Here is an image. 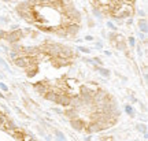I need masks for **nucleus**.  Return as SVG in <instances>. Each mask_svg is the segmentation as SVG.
<instances>
[{
	"label": "nucleus",
	"mask_w": 148,
	"mask_h": 141,
	"mask_svg": "<svg viewBox=\"0 0 148 141\" xmlns=\"http://www.w3.org/2000/svg\"><path fill=\"white\" fill-rule=\"evenodd\" d=\"M12 62H14V64H15L16 67H19V69H28V67H30V66L39 64L37 59H36L34 56H25V55H21V56H18V58H15Z\"/></svg>",
	"instance_id": "nucleus-1"
},
{
	"label": "nucleus",
	"mask_w": 148,
	"mask_h": 141,
	"mask_svg": "<svg viewBox=\"0 0 148 141\" xmlns=\"http://www.w3.org/2000/svg\"><path fill=\"white\" fill-rule=\"evenodd\" d=\"M22 39H25L24 30H21V29H15V30L7 31L4 41H7L8 44H15V43H19Z\"/></svg>",
	"instance_id": "nucleus-2"
},
{
	"label": "nucleus",
	"mask_w": 148,
	"mask_h": 141,
	"mask_svg": "<svg viewBox=\"0 0 148 141\" xmlns=\"http://www.w3.org/2000/svg\"><path fill=\"white\" fill-rule=\"evenodd\" d=\"M80 99L82 100L84 103V107H91L92 106V100H93V93L89 91V89H86L85 85H81L80 86Z\"/></svg>",
	"instance_id": "nucleus-3"
},
{
	"label": "nucleus",
	"mask_w": 148,
	"mask_h": 141,
	"mask_svg": "<svg viewBox=\"0 0 148 141\" xmlns=\"http://www.w3.org/2000/svg\"><path fill=\"white\" fill-rule=\"evenodd\" d=\"M55 104L61 106V107H63V108L70 107V94H67L66 92H61V93H58V97H56Z\"/></svg>",
	"instance_id": "nucleus-4"
},
{
	"label": "nucleus",
	"mask_w": 148,
	"mask_h": 141,
	"mask_svg": "<svg viewBox=\"0 0 148 141\" xmlns=\"http://www.w3.org/2000/svg\"><path fill=\"white\" fill-rule=\"evenodd\" d=\"M33 89H34V92H36V93H39L40 96H44V94H45L48 91L51 89V86L48 85L45 81H39V82L33 84Z\"/></svg>",
	"instance_id": "nucleus-5"
},
{
	"label": "nucleus",
	"mask_w": 148,
	"mask_h": 141,
	"mask_svg": "<svg viewBox=\"0 0 148 141\" xmlns=\"http://www.w3.org/2000/svg\"><path fill=\"white\" fill-rule=\"evenodd\" d=\"M74 56H76V54H74V51L70 47L61 45L59 52H58V58H62V59H73Z\"/></svg>",
	"instance_id": "nucleus-6"
},
{
	"label": "nucleus",
	"mask_w": 148,
	"mask_h": 141,
	"mask_svg": "<svg viewBox=\"0 0 148 141\" xmlns=\"http://www.w3.org/2000/svg\"><path fill=\"white\" fill-rule=\"evenodd\" d=\"M85 133L88 134H92V133H99V132H101L103 130V127H101V123L100 122H97V121H92L89 125L85 126Z\"/></svg>",
	"instance_id": "nucleus-7"
},
{
	"label": "nucleus",
	"mask_w": 148,
	"mask_h": 141,
	"mask_svg": "<svg viewBox=\"0 0 148 141\" xmlns=\"http://www.w3.org/2000/svg\"><path fill=\"white\" fill-rule=\"evenodd\" d=\"M70 125L71 127L74 129V130H77V132H81V130H84L86 126V122L84 119H81V118H76V119H71L70 121Z\"/></svg>",
	"instance_id": "nucleus-8"
},
{
	"label": "nucleus",
	"mask_w": 148,
	"mask_h": 141,
	"mask_svg": "<svg viewBox=\"0 0 148 141\" xmlns=\"http://www.w3.org/2000/svg\"><path fill=\"white\" fill-rule=\"evenodd\" d=\"M51 63H52V66H55L56 69H61L63 66H67V64H70L71 63V59H62V58H51L49 59Z\"/></svg>",
	"instance_id": "nucleus-9"
},
{
	"label": "nucleus",
	"mask_w": 148,
	"mask_h": 141,
	"mask_svg": "<svg viewBox=\"0 0 148 141\" xmlns=\"http://www.w3.org/2000/svg\"><path fill=\"white\" fill-rule=\"evenodd\" d=\"M80 29H81V28H80V24L66 25V33H67V37H74V36H77Z\"/></svg>",
	"instance_id": "nucleus-10"
},
{
	"label": "nucleus",
	"mask_w": 148,
	"mask_h": 141,
	"mask_svg": "<svg viewBox=\"0 0 148 141\" xmlns=\"http://www.w3.org/2000/svg\"><path fill=\"white\" fill-rule=\"evenodd\" d=\"M70 107L77 108V110H80L81 107H84V103L80 99L78 94H70Z\"/></svg>",
	"instance_id": "nucleus-11"
},
{
	"label": "nucleus",
	"mask_w": 148,
	"mask_h": 141,
	"mask_svg": "<svg viewBox=\"0 0 148 141\" xmlns=\"http://www.w3.org/2000/svg\"><path fill=\"white\" fill-rule=\"evenodd\" d=\"M78 111L77 108H73V107H66L64 108V111H63V114H64V117L69 118V119H76V118H78Z\"/></svg>",
	"instance_id": "nucleus-12"
},
{
	"label": "nucleus",
	"mask_w": 148,
	"mask_h": 141,
	"mask_svg": "<svg viewBox=\"0 0 148 141\" xmlns=\"http://www.w3.org/2000/svg\"><path fill=\"white\" fill-rule=\"evenodd\" d=\"M25 70H26V75H28L29 78H33L34 75L39 74V64L30 66V67H28V69H25Z\"/></svg>",
	"instance_id": "nucleus-13"
},
{
	"label": "nucleus",
	"mask_w": 148,
	"mask_h": 141,
	"mask_svg": "<svg viewBox=\"0 0 148 141\" xmlns=\"http://www.w3.org/2000/svg\"><path fill=\"white\" fill-rule=\"evenodd\" d=\"M56 97H58V93L55 92L52 88H51V89L48 91L47 93L44 94V99H45V100H48V102H52V103L56 102Z\"/></svg>",
	"instance_id": "nucleus-14"
},
{
	"label": "nucleus",
	"mask_w": 148,
	"mask_h": 141,
	"mask_svg": "<svg viewBox=\"0 0 148 141\" xmlns=\"http://www.w3.org/2000/svg\"><path fill=\"white\" fill-rule=\"evenodd\" d=\"M137 25H139V29H140L141 33H145V34H147V31H148L147 19H145V18H140V19H139V22H137Z\"/></svg>",
	"instance_id": "nucleus-15"
},
{
	"label": "nucleus",
	"mask_w": 148,
	"mask_h": 141,
	"mask_svg": "<svg viewBox=\"0 0 148 141\" xmlns=\"http://www.w3.org/2000/svg\"><path fill=\"white\" fill-rule=\"evenodd\" d=\"M95 69H96V71L100 74V75H103V77H106V78H109L110 77V70L109 69H106V67H103V66H95Z\"/></svg>",
	"instance_id": "nucleus-16"
},
{
	"label": "nucleus",
	"mask_w": 148,
	"mask_h": 141,
	"mask_svg": "<svg viewBox=\"0 0 148 141\" xmlns=\"http://www.w3.org/2000/svg\"><path fill=\"white\" fill-rule=\"evenodd\" d=\"M66 81V86H67V89L70 91V89H74L76 86H78L80 84H78V79L76 78H67V79H64Z\"/></svg>",
	"instance_id": "nucleus-17"
},
{
	"label": "nucleus",
	"mask_w": 148,
	"mask_h": 141,
	"mask_svg": "<svg viewBox=\"0 0 148 141\" xmlns=\"http://www.w3.org/2000/svg\"><path fill=\"white\" fill-rule=\"evenodd\" d=\"M85 88H86V89H89L92 93H95V92H96V91H97L100 86H99V84H96V82H86Z\"/></svg>",
	"instance_id": "nucleus-18"
},
{
	"label": "nucleus",
	"mask_w": 148,
	"mask_h": 141,
	"mask_svg": "<svg viewBox=\"0 0 148 141\" xmlns=\"http://www.w3.org/2000/svg\"><path fill=\"white\" fill-rule=\"evenodd\" d=\"M115 47H117L119 51H125V52L128 51V44H126L125 40H122V41H117V43H115Z\"/></svg>",
	"instance_id": "nucleus-19"
},
{
	"label": "nucleus",
	"mask_w": 148,
	"mask_h": 141,
	"mask_svg": "<svg viewBox=\"0 0 148 141\" xmlns=\"http://www.w3.org/2000/svg\"><path fill=\"white\" fill-rule=\"evenodd\" d=\"M117 31H110L109 33V40L111 41L112 45H115V43H117Z\"/></svg>",
	"instance_id": "nucleus-20"
},
{
	"label": "nucleus",
	"mask_w": 148,
	"mask_h": 141,
	"mask_svg": "<svg viewBox=\"0 0 148 141\" xmlns=\"http://www.w3.org/2000/svg\"><path fill=\"white\" fill-rule=\"evenodd\" d=\"M77 49L81 52V54H91V48H88V47H82V45H78L77 47Z\"/></svg>",
	"instance_id": "nucleus-21"
},
{
	"label": "nucleus",
	"mask_w": 148,
	"mask_h": 141,
	"mask_svg": "<svg viewBox=\"0 0 148 141\" xmlns=\"http://www.w3.org/2000/svg\"><path fill=\"white\" fill-rule=\"evenodd\" d=\"M92 12H93V15L96 16L97 19H101V18H103V14L100 12V10H99V8H95V7H93V10H92Z\"/></svg>",
	"instance_id": "nucleus-22"
},
{
	"label": "nucleus",
	"mask_w": 148,
	"mask_h": 141,
	"mask_svg": "<svg viewBox=\"0 0 148 141\" xmlns=\"http://www.w3.org/2000/svg\"><path fill=\"white\" fill-rule=\"evenodd\" d=\"M8 55H10V58H11V59L14 60L15 58H18V56H21L22 54H21V52H16V51H10V52H8Z\"/></svg>",
	"instance_id": "nucleus-23"
},
{
	"label": "nucleus",
	"mask_w": 148,
	"mask_h": 141,
	"mask_svg": "<svg viewBox=\"0 0 148 141\" xmlns=\"http://www.w3.org/2000/svg\"><path fill=\"white\" fill-rule=\"evenodd\" d=\"M125 111H126V112H128L130 117H133V115H134V110H133L129 104H126V106H125Z\"/></svg>",
	"instance_id": "nucleus-24"
},
{
	"label": "nucleus",
	"mask_w": 148,
	"mask_h": 141,
	"mask_svg": "<svg viewBox=\"0 0 148 141\" xmlns=\"http://www.w3.org/2000/svg\"><path fill=\"white\" fill-rule=\"evenodd\" d=\"M107 28H109V29H110L111 31H117V29H118L117 26L112 24V22H110V21H107Z\"/></svg>",
	"instance_id": "nucleus-25"
},
{
	"label": "nucleus",
	"mask_w": 148,
	"mask_h": 141,
	"mask_svg": "<svg viewBox=\"0 0 148 141\" xmlns=\"http://www.w3.org/2000/svg\"><path fill=\"white\" fill-rule=\"evenodd\" d=\"M97 3H99V7L100 6H110L111 4V0H97Z\"/></svg>",
	"instance_id": "nucleus-26"
},
{
	"label": "nucleus",
	"mask_w": 148,
	"mask_h": 141,
	"mask_svg": "<svg viewBox=\"0 0 148 141\" xmlns=\"http://www.w3.org/2000/svg\"><path fill=\"white\" fill-rule=\"evenodd\" d=\"M126 44H129V45H130L132 48L136 47V40H134V37H129V39H128V43H126Z\"/></svg>",
	"instance_id": "nucleus-27"
},
{
	"label": "nucleus",
	"mask_w": 148,
	"mask_h": 141,
	"mask_svg": "<svg viewBox=\"0 0 148 141\" xmlns=\"http://www.w3.org/2000/svg\"><path fill=\"white\" fill-rule=\"evenodd\" d=\"M6 34H7V31H6V30H1V29H0V40H4V39H6Z\"/></svg>",
	"instance_id": "nucleus-28"
},
{
	"label": "nucleus",
	"mask_w": 148,
	"mask_h": 141,
	"mask_svg": "<svg viewBox=\"0 0 148 141\" xmlns=\"http://www.w3.org/2000/svg\"><path fill=\"white\" fill-rule=\"evenodd\" d=\"M0 89H1L3 92H8V88H7V85H4L3 82H0Z\"/></svg>",
	"instance_id": "nucleus-29"
},
{
	"label": "nucleus",
	"mask_w": 148,
	"mask_h": 141,
	"mask_svg": "<svg viewBox=\"0 0 148 141\" xmlns=\"http://www.w3.org/2000/svg\"><path fill=\"white\" fill-rule=\"evenodd\" d=\"M30 140H32V136H29V134H24L22 141H30Z\"/></svg>",
	"instance_id": "nucleus-30"
},
{
	"label": "nucleus",
	"mask_w": 148,
	"mask_h": 141,
	"mask_svg": "<svg viewBox=\"0 0 148 141\" xmlns=\"http://www.w3.org/2000/svg\"><path fill=\"white\" fill-rule=\"evenodd\" d=\"M84 40H86V41H93V36H91V34H88V36H85L84 37Z\"/></svg>",
	"instance_id": "nucleus-31"
},
{
	"label": "nucleus",
	"mask_w": 148,
	"mask_h": 141,
	"mask_svg": "<svg viewBox=\"0 0 148 141\" xmlns=\"http://www.w3.org/2000/svg\"><path fill=\"white\" fill-rule=\"evenodd\" d=\"M103 141H114V138H112L111 136H104V137H103Z\"/></svg>",
	"instance_id": "nucleus-32"
},
{
	"label": "nucleus",
	"mask_w": 148,
	"mask_h": 141,
	"mask_svg": "<svg viewBox=\"0 0 148 141\" xmlns=\"http://www.w3.org/2000/svg\"><path fill=\"white\" fill-rule=\"evenodd\" d=\"M0 63H1V66H3V67H4L6 70H8V66H7V64H6V62H4V60H3L1 58H0Z\"/></svg>",
	"instance_id": "nucleus-33"
},
{
	"label": "nucleus",
	"mask_w": 148,
	"mask_h": 141,
	"mask_svg": "<svg viewBox=\"0 0 148 141\" xmlns=\"http://www.w3.org/2000/svg\"><path fill=\"white\" fill-rule=\"evenodd\" d=\"M137 14H139L141 18H145V12H144L143 10H139V11H137Z\"/></svg>",
	"instance_id": "nucleus-34"
},
{
	"label": "nucleus",
	"mask_w": 148,
	"mask_h": 141,
	"mask_svg": "<svg viewBox=\"0 0 148 141\" xmlns=\"http://www.w3.org/2000/svg\"><path fill=\"white\" fill-rule=\"evenodd\" d=\"M96 48H97V49H101V48H103V43H101V41H97V43H96Z\"/></svg>",
	"instance_id": "nucleus-35"
},
{
	"label": "nucleus",
	"mask_w": 148,
	"mask_h": 141,
	"mask_svg": "<svg viewBox=\"0 0 148 141\" xmlns=\"http://www.w3.org/2000/svg\"><path fill=\"white\" fill-rule=\"evenodd\" d=\"M137 52H139V55H143V51H141V45H139V47H137Z\"/></svg>",
	"instance_id": "nucleus-36"
},
{
	"label": "nucleus",
	"mask_w": 148,
	"mask_h": 141,
	"mask_svg": "<svg viewBox=\"0 0 148 141\" xmlns=\"http://www.w3.org/2000/svg\"><path fill=\"white\" fill-rule=\"evenodd\" d=\"M11 28V30H15V29H19V26L18 25H12V26H10Z\"/></svg>",
	"instance_id": "nucleus-37"
},
{
	"label": "nucleus",
	"mask_w": 148,
	"mask_h": 141,
	"mask_svg": "<svg viewBox=\"0 0 148 141\" xmlns=\"http://www.w3.org/2000/svg\"><path fill=\"white\" fill-rule=\"evenodd\" d=\"M132 18H128V21H126V25H132Z\"/></svg>",
	"instance_id": "nucleus-38"
},
{
	"label": "nucleus",
	"mask_w": 148,
	"mask_h": 141,
	"mask_svg": "<svg viewBox=\"0 0 148 141\" xmlns=\"http://www.w3.org/2000/svg\"><path fill=\"white\" fill-rule=\"evenodd\" d=\"M104 54H106L107 56H111V52H110V51H104Z\"/></svg>",
	"instance_id": "nucleus-39"
},
{
	"label": "nucleus",
	"mask_w": 148,
	"mask_h": 141,
	"mask_svg": "<svg viewBox=\"0 0 148 141\" xmlns=\"http://www.w3.org/2000/svg\"><path fill=\"white\" fill-rule=\"evenodd\" d=\"M55 1H59V0H49V3L52 4V3H55Z\"/></svg>",
	"instance_id": "nucleus-40"
},
{
	"label": "nucleus",
	"mask_w": 148,
	"mask_h": 141,
	"mask_svg": "<svg viewBox=\"0 0 148 141\" xmlns=\"http://www.w3.org/2000/svg\"><path fill=\"white\" fill-rule=\"evenodd\" d=\"M3 1H6V3H10V1H14V0H3Z\"/></svg>",
	"instance_id": "nucleus-41"
},
{
	"label": "nucleus",
	"mask_w": 148,
	"mask_h": 141,
	"mask_svg": "<svg viewBox=\"0 0 148 141\" xmlns=\"http://www.w3.org/2000/svg\"><path fill=\"white\" fill-rule=\"evenodd\" d=\"M0 97H1V99H3V97H4V94L1 93V92H0Z\"/></svg>",
	"instance_id": "nucleus-42"
},
{
	"label": "nucleus",
	"mask_w": 148,
	"mask_h": 141,
	"mask_svg": "<svg viewBox=\"0 0 148 141\" xmlns=\"http://www.w3.org/2000/svg\"><path fill=\"white\" fill-rule=\"evenodd\" d=\"M30 141H37V140H36V138H33V137H32V140Z\"/></svg>",
	"instance_id": "nucleus-43"
}]
</instances>
